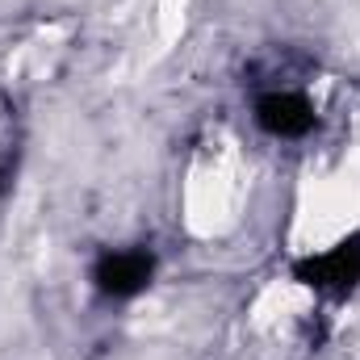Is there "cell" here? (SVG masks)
<instances>
[{
  "label": "cell",
  "instance_id": "obj_1",
  "mask_svg": "<svg viewBox=\"0 0 360 360\" xmlns=\"http://www.w3.org/2000/svg\"><path fill=\"white\" fill-rule=\"evenodd\" d=\"M293 276L302 285H310L314 293H327V297H344L360 285V235L335 243L331 252H319V256H306L297 260Z\"/></svg>",
  "mask_w": 360,
  "mask_h": 360
},
{
  "label": "cell",
  "instance_id": "obj_3",
  "mask_svg": "<svg viewBox=\"0 0 360 360\" xmlns=\"http://www.w3.org/2000/svg\"><path fill=\"white\" fill-rule=\"evenodd\" d=\"M151 272H155L151 252L134 248V252H109V256H101L92 281H96V289L105 297H134V293H143L151 285Z\"/></svg>",
  "mask_w": 360,
  "mask_h": 360
},
{
  "label": "cell",
  "instance_id": "obj_2",
  "mask_svg": "<svg viewBox=\"0 0 360 360\" xmlns=\"http://www.w3.org/2000/svg\"><path fill=\"white\" fill-rule=\"evenodd\" d=\"M256 122L260 130H269L272 139H302L314 130V105L302 92H264L256 101Z\"/></svg>",
  "mask_w": 360,
  "mask_h": 360
}]
</instances>
